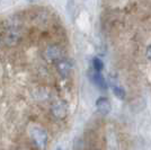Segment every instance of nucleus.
I'll use <instances>...</instances> for the list:
<instances>
[{
  "label": "nucleus",
  "mask_w": 151,
  "mask_h": 150,
  "mask_svg": "<svg viewBox=\"0 0 151 150\" xmlns=\"http://www.w3.org/2000/svg\"><path fill=\"white\" fill-rule=\"evenodd\" d=\"M96 105H97L98 112L101 113V115H107L108 113L111 112V103L105 97H101L96 102Z\"/></svg>",
  "instance_id": "nucleus-1"
},
{
  "label": "nucleus",
  "mask_w": 151,
  "mask_h": 150,
  "mask_svg": "<svg viewBox=\"0 0 151 150\" xmlns=\"http://www.w3.org/2000/svg\"><path fill=\"white\" fill-rule=\"evenodd\" d=\"M91 79H93L94 84H96L99 88H101V89H106V87H107L106 81H105L104 77L101 76V71H96V70H95L94 74H91Z\"/></svg>",
  "instance_id": "nucleus-2"
},
{
  "label": "nucleus",
  "mask_w": 151,
  "mask_h": 150,
  "mask_svg": "<svg viewBox=\"0 0 151 150\" xmlns=\"http://www.w3.org/2000/svg\"><path fill=\"white\" fill-rule=\"evenodd\" d=\"M35 131H36V133L33 134L35 142H37V144L43 146L46 142V133L44 131H42V130H40V129H35Z\"/></svg>",
  "instance_id": "nucleus-3"
},
{
  "label": "nucleus",
  "mask_w": 151,
  "mask_h": 150,
  "mask_svg": "<svg viewBox=\"0 0 151 150\" xmlns=\"http://www.w3.org/2000/svg\"><path fill=\"white\" fill-rule=\"evenodd\" d=\"M113 92H114V95H115L117 98L124 100V97H125V92H124V89L122 87H114Z\"/></svg>",
  "instance_id": "nucleus-4"
},
{
  "label": "nucleus",
  "mask_w": 151,
  "mask_h": 150,
  "mask_svg": "<svg viewBox=\"0 0 151 150\" xmlns=\"http://www.w3.org/2000/svg\"><path fill=\"white\" fill-rule=\"evenodd\" d=\"M93 67L96 71H101V69L104 67V64L101 62V59H98V58H95L94 60H93Z\"/></svg>",
  "instance_id": "nucleus-5"
},
{
  "label": "nucleus",
  "mask_w": 151,
  "mask_h": 150,
  "mask_svg": "<svg viewBox=\"0 0 151 150\" xmlns=\"http://www.w3.org/2000/svg\"><path fill=\"white\" fill-rule=\"evenodd\" d=\"M147 56H148L149 60H151V45L148 46V49H147Z\"/></svg>",
  "instance_id": "nucleus-6"
}]
</instances>
